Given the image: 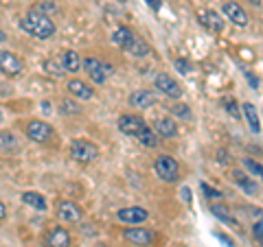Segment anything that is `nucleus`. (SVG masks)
<instances>
[{"label": "nucleus", "instance_id": "nucleus-1", "mask_svg": "<svg viewBox=\"0 0 263 247\" xmlns=\"http://www.w3.org/2000/svg\"><path fill=\"white\" fill-rule=\"evenodd\" d=\"M20 24V29L24 33H29V35L33 37H37V39H48V37H53L55 35V22L48 18L46 13H40L35 9H31L24 18L18 22Z\"/></svg>", "mask_w": 263, "mask_h": 247}, {"label": "nucleus", "instance_id": "nucleus-2", "mask_svg": "<svg viewBox=\"0 0 263 247\" xmlns=\"http://www.w3.org/2000/svg\"><path fill=\"white\" fill-rule=\"evenodd\" d=\"M154 171L162 182H178L180 177V167L171 155H158L154 162Z\"/></svg>", "mask_w": 263, "mask_h": 247}, {"label": "nucleus", "instance_id": "nucleus-3", "mask_svg": "<svg viewBox=\"0 0 263 247\" xmlns=\"http://www.w3.org/2000/svg\"><path fill=\"white\" fill-rule=\"evenodd\" d=\"M70 158L72 160H77V162H95L99 158V149H97V145H92L90 140H72L70 142Z\"/></svg>", "mask_w": 263, "mask_h": 247}, {"label": "nucleus", "instance_id": "nucleus-4", "mask_svg": "<svg viewBox=\"0 0 263 247\" xmlns=\"http://www.w3.org/2000/svg\"><path fill=\"white\" fill-rule=\"evenodd\" d=\"M84 70L88 72V77L92 79L95 84H103V81L114 72V68L110 64L97 59V57H86V59H84Z\"/></svg>", "mask_w": 263, "mask_h": 247}, {"label": "nucleus", "instance_id": "nucleus-5", "mask_svg": "<svg viewBox=\"0 0 263 247\" xmlns=\"http://www.w3.org/2000/svg\"><path fill=\"white\" fill-rule=\"evenodd\" d=\"M117 125H119L121 134L132 136V138H138V136H141L143 131L147 129V122H145L141 116H136V114H123Z\"/></svg>", "mask_w": 263, "mask_h": 247}, {"label": "nucleus", "instance_id": "nucleus-6", "mask_svg": "<svg viewBox=\"0 0 263 247\" xmlns=\"http://www.w3.org/2000/svg\"><path fill=\"white\" fill-rule=\"evenodd\" d=\"M154 86H156V90H160V92L164 96H169V98H180V96H182V86H180L171 75H167V72L156 75Z\"/></svg>", "mask_w": 263, "mask_h": 247}, {"label": "nucleus", "instance_id": "nucleus-7", "mask_svg": "<svg viewBox=\"0 0 263 247\" xmlns=\"http://www.w3.org/2000/svg\"><path fill=\"white\" fill-rule=\"evenodd\" d=\"M0 70H3L7 77H15L24 70V61L11 51H0Z\"/></svg>", "mask_w": 263, "mask_h": 247}, {"label": "nucleus", "instance_id": "nucleus-8", "mask_svg": "<svg viewBox=\"0 0 263 247\" xmlns=\"http://www.w3.org/2000/svg\"><path fill=\"white\" fill-rule=\"evenodd\" d=\"M27 136L33 140V142L44 145V142H48V138L53 136V129L44 120H29L27 122Z\"/></svg>", "mask_w": 263, "mask_h": 247}, {"label": "nucleus", "instance_id": "nucleus-9", "mask_svg": "<svg viewBox=\"0 0 263 247\" xmlns=\"http://www.w3.org/2000/svg\"><path fill=\"white\" fill-rule=\"evenodd\" d=\"M221 9H224V15H226V18L233 22V24H237V27H248L250 18H248V13H246V9H243L239 3L226 0V3L221 5Z\"/></svg>", "mask_w": 263, "mask_h": 247}, {"label": "nucleus", "instance_id": "nucleus-10", "mask_svg": "<svg viewBox=\"0 0 263 247\" xmlns=\"http://www.w3.org/2000/svg\"><path fill=\"white\" fill-rule=\"evenodd\" d=\"M197 22H200L204 29H209L211 33H221V31H224V20H221L219 13L213 11V9L197 11Z\"/></svg>", "mask_w": 263, "mask_h": 247}, {"label": "nucleus", "instance_id": "nucleus-11", "mask_svg": "<svg viewBox=\"0 0 263 247\" xmlns=\"http://www.w3.org/2000/svg\"><path fill=\"white\" fill-rule=\"evenodd\" d=\"M149 217V212L141 205H132V208H121L117 212V219L123 221V223H129V225H136V223H143Z\"/></svg>", "mask_w": 263, "mask_h": 247}, {"label": "nucleus", "instance_id": "nucleus-12", "mask_svg": "<svg viewBox=\"0 0 263 247\" xmlns=\"http://www.w3.org/2000/svg\"><path fill=\"white\" fill-rule=\"evenodd\" d=\"M57 217H60L62 221H66V223H77V221L81 219V208L75 203V201H60L57 203Z\"/></svg>", "mask_w": 263, "mask_h": 247}, {"label": "nucleus", "instance_id": "nucleus-13", "mask_svg": "<svg viewBox=\"0 0 263 247\" xmlns=\"http://www.w3.org/2000/svg\"><path fill=\"white\" fill-rule=\"evenodd\" d=\"M123 236L132 241L134 245L138 247H147L152 241H154V232L147 228H129V230H123Z\"/></svg>", "mask_w": 263, "mask_h": 247}, {"label": "nucleus", "instance_id": "nucleus-14", "mask_svg": "<svg viewBox=\"0 0 263 247\" xmlns=\"http://www.w3.org/2000/svg\"><path fill=\"white\" fill-rule=\"evenodd\" d=\"M66 88H68V92L72 96H77L79 101H90V98L95 96V90L81 79H70L68 84H66Z\"/></svg>", "mask_w": 263, "mask_h": 247}, {"label": "nucleus", "instance_id": "nucleus-15", "mask_svg": "<svg viewBox=\"0 0 263 247\" xmlns=\"http://www.w3.org/2000/svg\"><path fill=\"white\" fill-rule=\"evenodd\" d=\"M156 103V94L152 90H136V92H132L129 96V105L132 108H138V110H147L152 108Z\"/></svg>", "mask_w": 263, "mask_h": 247}, {"label": "nucleus", "instance_id": "nucleus-16", "mask_svg": "<svg viewBox=\"0 0 263 247\" xmlns=\"http://www.w3.org/2000/svg\"><path fill=\"white\" fill-rule=\"evenodd\" d=\"M46 247H70V234L64 228H53L46 236Z\"/></svg>", "mask_w": 263, "mask_h": 247}, {"label": "nucleus", "instance_id": "nucleus-17", "mask_svg": "<svg viewBox=\"0 0 263 247\" xmlns=\"http://www.w3.org/2000/svg\"><path fill=\"white\" fill-rule=\"evenodd\" d=\"M123 51L129 53L132 57H145V55H149V44H147L145 39H141V37L132 35L129 42L123 46Z\"/></svg>", "mask_w": 263, "mask_h": 247}, {"label": "nucleus", "instance_id": "nucleus-18", "mask_svg": "<svg viewBox=\"0 0 263 247\" xmlns=\"http://www.w3.org/2000/svg\"><path fill=\"white\" fill-rule=\"evenodd\" d=\"M60 61H62L66 72H79V68H84V61H81L77 51H64Z\"/></svg>", "mask_w": 263, "mask_h": 247}, {"label": "nucleus", "instance_id": "nucleus-19", "mask_svg": "<svg viewBox=\"0 0 263 247\" xmlns=\"http://www.w3.org/2000/svg\"><path fill=\"white\" fill-rule=\"evenodd\" d=\"M154 131L158 134V138H174L178 134V127L171 118H158L154 122Z\"/></svg>", "mask_w": 263, "mask_h": 247}, {"label": "nucleus", "instance_id": "nucleus-20", "mask_svg": "<svg viewBox=\"0 0 263 247\" xmlns=\"http://www.w3.org/2000/svg\"><path fill=\"white\" fill-rule=\"evenodd\" d=\"M241 110L246 114V120H248V127L252 134H259L261 131V122H259V114H257V108H254L252 103H243Z\"/></svg>", "mask_w": 263, "mask_h": 247}, {"label": "nucleus", "instance_id": "nucleus-21", "mask_svg": "<svg viewBox=\"0 0 263 247\" xmlns=\"http://www.w3.org/2000/svg\"><path fill=\"white\" fill-rule=\"evenodd\" d=\"M20 199H22V203H27V205H31V208H35V210H46L44 195H40L35 191H24Z\"/></svg>", "mask_w": 263, "mask_h": 247}, {"label": "nucleus", "instance_id": "nucleus-22", "mask_svg": "<svg viewBox=\"0 0 263 247\" xmlns=\"http://www.w3.org/2000/svg\"><path fill=\"white\" fill-rule=\"evenodd\" d=\"M233 182H235L237 186H239V188H243V191L248 193V195H257V184H254L252 179H250L248 175H246V173L235 171V173H233Z\"/></svg>", "mask_w": 263, "mask_h": 247}, {"label": "nucleus", "instance_id": "nucleus-23", "mask_svg": "<svg viewBox=\"0 0 263 247\" xmlns=\"http://www.w3.org/2000/svg\"><path fill=\"white\" fill-rule=\"evenodd\" d=\"M211 212L215 215L217 219H221L224 223L228 225H239V221H237L235 217H230V210L226 208V205H219V203H211Z\"/></svg>", "mask_w": 263, "mask_h": 247}, {"label": "nucleus", "instance_id": "nucleus-24", "mask_svg": "<svg viewBox=\"0 0 263 247\" xmlns=\"http://www.w3.org/2000/svg\"><path fill=\"white\" fill-rule=\"evenodd\" d=\"M42 68H44V72H48L51 77H57V79L66 75V70H64V66H62L60 59H46L42 64Z\"/></svg>", "mask_w": 263, "mask_h": 247}, {"label": "nucleus", "instance_id": "nucleus-25", "mask_svg": "<svg viewBox=\"0 0 263 247\" xmlns=\"http://www.w3.org/2000/svg\"><path fill=\"white\" fill-rule=\"evenodd\" d=\"M132 35H134V33H132L127 27H119V29H114V33H112V42L123 48V46L129 42V37H132Z\"/></svg>", "mask_w": 263, "mask_h": 247}, {"label": "nucleus", "instance_id": "nucleus-26", "mask_svg": "<svg viewBox=\"0 0 263 247\" xmlns=\"http://www.w3.org/2000/svg\"><path fill=\"white\" fill-rule=\"evenodd\" d=\"M57 112H60L62 116H72V114H79V103L72 101V98H62Z\"/></svg>", "mask_w": 263, "mask_h": 247}, {"label": "nucleus", "instance_id": "nucleus-27", "mask_svg": "<svg viewBox=\"0 0 263 247\" xmlns=\"http://www.w3.org/2000/svg\"><path fill=\"white\" fill-rule=\"evenodd\" d=\"M136 140H138V142H141L143 147H149V149H152V147H158V145H160V142H158V134H156L154 129H149V127H147Z\"/></svg>", "mask_w": 263, "mask_h": 247}, {"label": "nucleus", "instance_id": "nucleus-28", "mask_svg": "<svg viewBox=\"0 0 263 247\" xmlns=\"http://www.w3.org/2000/svg\"><path fill=\"white\" fill-rule=\"evenodd\" d=\"M18 147V140L11 131H0V151H9V149H15Z\"/></svg>", "mask_w": 263, "mask_h": 247}, {"label": "nucleus", "instance_id": "nucleus-29", "mask_svg": "<svg viewBox=\"0 0 263 247\" xmlns=\"http://www.w3.org/2000/svg\"><path fill=\"white\" fill-rule=\"evenodd\" d=\"M169 112L174 114V116H178V118H186V120H191V108H189L186 103H176V105H171L169 108Z\"/></svg>", "mask_w": 263, "mask_h": 247}, {"label": "nucleus", "instance_id": "nucleus-30", "mask_svg": "<svg viewBox=\"0 0 263 247\" xmlns=\"http://www.w3.org/2000/svg\"><path fill=\"white\" fill-rule=\"evenodd\" d=\"M221 105H224L226 112L233 118H239V105H237V101H235L233 96H224V98H221Z\"/></svg>", "mask_w": 263, "mask_h": 247}, {"label": "nucleus", "instance_id": "nucleus-31", "mask_svg": "<svg viewBox=\"0 0 263 247\" xmlns=\"http://www.w3.org/2000/svg\"><path fill=\"white\" fill-rule=\"evenodd\" d=\"M243 167L248 169L254 177H261V179H263V164L254 162V160H250V158H246V160H243Z\"/></svg>", "mask_w": 263, "mask_h": 247}, {"label": "nucleus", "instance_id": "nucleus-32", "mask_svg": "<svg viewBox=\"0 0 263 247\" xmlns=\"http://www.w3.org/2000/svg\"><path fill=\"white\" fill-rule=\"evenodd\" d=\"M35 11H40V13H53V11H57V5L55 3H51V0H42V3H37L35 7H33Z\"/></svg>", "mask_w": 263, "mask_h": 247}, {"label": "nucleus", "instance_id": "nucleus-33", "mask_svg": "<svg viewBox=\"0 0 263 247\" xmlns=\"http://www.w3.org/2000/svg\"><path fill=\"white\" fill-rule=\"evenodd\" d=\"M200 191H202L204 195H206V197H209V199H221V193L217 191V188H213V186H209L206 182H202V184H200Z\"/></svg>", "mask_w": 263, "mask_h": 247}, {"label": "nucleus", "instance_id": "nucleus-34", "mask_svg": "<svg viewBox=\"0 0 263 247\" xmlns=\"http://www.w3.org/2000/svg\"><path fill=\"white\" fill-rule=\"evenodd\" d=\"M174 66H176V68H178L180 72H182V75H186V72H191V64H189L186 59H176V61H174Z\"/></svg>", "mask_w": 263, "mask_h": 247}, {"label": "nucleus", "instance_id": "nucleus-35", "mask_svg": "<svg viewBox=\"0 0 263 247\" xmlns=\"http://www.w3.org/2000/svg\"><path fill=\"white\" fill-rule=\"evenodd\" d=\"M252 236L257 238V241H263V219L252 225Z\"/></svg>", "mask_w": 263, "mask_h": 247}, {"label": "nucleus", "instance_id": "nucleus-36", "mask_svg": "<svg viewBox=\"0 0 263 247\" xmlns=\"http://www.w3.org/2000/svg\"><path fill=\"white\" fill-rule=\"evenodd\" d=\"M215 238H219V241L224 243L226 247H235V241H233V238H230L228 234H224V232H217V234H215Z\"/></svg>", "mask_w": 263, "mask_h": 247}, {"label": "nucleus", "instance_id": "nucleus-37", "mask_svg": "<svg viewBox=\"0 0 263 247\" xmlns=\"http://www.w3.org/2000/svg\"><path fill=\"white\" fill-rule=\"evenodd\" d=\"M147 7H149L152 11H160V5H162V0H145Z\"/></svg>", "mask_w": 263, "mask_h": 247}, {"label": "nucleus", "instance_id": "nucleus-38", "mask_svg": "<svg viewBox=\"0 0 263 247\" xmlns=\"http://www.w3.org/2000/svg\"><path fill=\"white\" fill-rule=\"evenodd\" d=\"M243 75H246V79H248V84H250L252 88H259V79H257V77H252V72H248V70H246Z\"/></svg>", "mask_w": 263, "mask_h": 247}, {"label": "nucleus", "instance_id": "nucleus-39", "mask_svg": "<svg viewBox=\"0 0 263 247\" xmlns=\"http://www.w3.org/2000/svg\"><path fill=\"white\" fill-rule=\"evenodd\" d=\"M180 195H182L184 199H186L189 203H191V191H189V188H182V191H180Z\"/></svg>", "mask_w": 263, "mask_h": 247}, {"label": "nucleus", "instance_id": "nucleus-40", "mask_svg": "<svg viewBox=\"0 0 263 247\" xmlns=\"http://www.w3.org/2000/svg\"><path fill=\"white\" fill-rule=\"evenodd\" d=\"M5 215H7V205H5L3 201H0V221L5 219Z\"/></svg>", "mask_w": 263, "mask_h": 247}, {"label": "nucleus", "instance_id": "nucleus-41", "mask_svg": "<svg viewBox=\"0 0 263 247\" xmlns=\"http://www.w3.org/2000/svg\"><path fill=\"white\" fill-rule=\"evenodd\" d=\"M5 39H7V33H5L3 29H0V42H5Z\"/></svg>", "mask_w": 263, "mask_h": 247}, {"label": "nucleus", "instance_id": "nucleus-42", "mask_svg": "<svg viewBox=\"0 0 263 247\" xmlns=\"http://www.w3.org/2000/svg\"><path fill=\"white\" fill-rule=\"evenodd\" d=\"M5 120V116H3V112H0V122H3Z\"/></svg>", "mask_w": 263, "mask_h": 247}, {"label": "nucleus", "instance_id": "nucleus-43", "mask_svg": "<svg viewBox=\"0 0 263 247\" xmlns=\"http://www.w3.org/2000/svg\"><path fill=\"white\" fill-rule=\"evenodd\" d=\"M101 247H110V245H101Z\"/></svg>", "mask_w": 263, "mask_h": 247}]
</instances>
